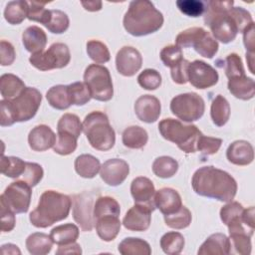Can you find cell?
I'll return each instance as SVG.
<instances>
[{"mask_svg":"<svg viewBox=\"0 0 255 255\" xmlns=\"http://www.w3.org/2000/svg\"><path fill=\"white\" fill-rule=\"evenodd\" d=\"M204 23L212 32L215 40L223 44L232 42L239 32L249 26L253 20L251 14L242 7H233L231 1H207Z\"/></svg>","mask_w":255,"mask_h":255,"instance_id":"cell-1","label":"cell"},{"mask_svg":"<svg viewBox=\"0 0 255 255\" xmlns=\"http://www.w3.org/2000/svg\"><path fill=\"white\" fill-rule=\"evenodd\" d=\"M191 185L200 196L230 202L236 195V180L226 171L212 165L198 168L192 175Z\"/></svg>","mask_w":255,"mask_h":255,"instance_id":"cell-2","label":"cell"},{"mask_svg":"<svg viewBox=\"0 0 255 255\" xmlns=\"http://www.w3.org/2000/svg\"><path fill=\"white\" fill-rule=\"evenodd\" d=\"M126 31L141 37L158 31L163 24V16L148 0H134L129 3L123 20Z\"/></svg>","mask_w":255,"mask_h":255,"instance_id":"cell-3","label":"cell"},{"mask_svg":"<svg viewBox=\"0 0 255 255\" xmlns=\"http://www.w3.org/2000/svg\"><path fill=\"white\" fill-rule=\"evenodd\" d=\"M71 206L70 196L55 190H46L41 194L37 207L30 213V222L35 227L47 228L55 222L66 219Z\"/></svg>","mask_w":255,"mask_h":255,"instance_id":"cell-4","label":"cell"},{"mask_svg":"<svg viewBox=\"0 0 255 255\" xmlns=\"http://www.w3.org/2000/svg\"><path fill=\"white\" fill-rule=\"evenodd\" d=\"M42 102L41 93L32 87H26L22 93L12 100H2L1 127L12 126L14 123L27 122L35 117Z\"/></svg>","mask_w":255,"mask_h":255,"instance_id":"cell-5","label":"cell"},{"mask_svg":"<svg viewBox=\"0 0 255 255\" xmlns=\"http://www.w3.org/2000/svg\"><path fill=\"white\" fill-rule=\"evenodd\" d=\"M82 124L83 131L95 149L106 151L115 145L116 133L105 113L92 112L85 117Z\"/></svg>","mask_w":255,"mask_h":255,"instance_id":"cell-6","label":"cell"},{"mask_svg":"<svg viewBox=\"0 0 255 255\" xmlns=\"http://www.w3.org/2000/svg\"><path fill=\"white\" fill-rule=\"evenodd\" d=\"M161 136L173 143L186 153L197 150V141L202 132L194 125H184L181 122L168 118L158 124Z\"/></svg>","mask_w":255,"mask_h":255,"instance_id":"cell-7","label":"cell"},{"mask_svg":"<svg viewBox=\"0 0 255 255\" xmlns=\"http://www.w3.org/2000/svg\"><path fill=\"white\" fill-rule=\"evenodd\" d=\"M175 45L181 48L192 47L200 56L211 59L218 51L217 41L203 28L192 27L180 32L175 39Z\"/></svg>","mask_w":255,"mask_h":255,"instance_id":"cell-8","label":"cell"},{"mask_svg":"<svg viewBox=\"0 0 255 255\" xmlns=\"http://www.w3.org/2000/svg\"><path fill=\"white\" fill-rule=\"evenodd\" d=\"M84 83L91 92L93 99L108 102L113 98L114 88L110 71L99 64L89 65L84 73Z\"/></svg>","mask_w":255,"mask_h":255,"instance_id":"cell-9","label":"cell"},{"mask_svg":"<svg viewBox=\"0 0 255 255\" xmlns=\"http://www.w3.org/2000/svg\"><path fill=\"white\" fill-rule=\"evenodd\" d=\"M170 111L179 120L191 123L203 116L205 104L203 99L196 93L179 94L171 100Z\"/></svg>","mask_w":255,"mask_h":255,"instance_id":"cell-10","label":"cell"},{"mask_svg":"<svg viewBox=\"0 0 255 255\" xmlns=\"http://www.w3.org/2000/svg\"><path fill=\"white\" fill-rule=\"evenodd\" d=\"M71 60L68 46L64 43H54L47 51L32 54L29 62L40 71H50L66 67Z\"/></svg>","mask_w":255,"mask_h":255,"instance_id":"cell-11","label":"cell"},{"mask_svg":"<svg viewBox=\"0 0 255 255\" xmlns=\"http://www.w3.org/2000/svg\"><path fill=\"white\" fill-rule=\"evenodd\" d=\"M32 187L24 180L11 182L0 196L3 201L14 213H26L30 206Z\"/></svg>","mask_w":255,"mask_h":255,"instance_id":"cell-12","label":"cell"},{"mask_svg":"<svg viewBox=\"0 0 255 255\" xmlns=\"http://www.w3.org/2000/svg\"><path fill=\"white\" fill-rule=\"evenodd\" d=\"M96 194L94 191H83L72 197L73 217L83 231H91L94 227L93 203Z\"/></svg>","mask_w":255,"mask_h":255,"instance_id":"cell-13","label":"cell"},{"mask_svg":"<svg viewBox=\"0 0 255 255\" xmlns=\"http://www.w3.org/2000/svg\"><path fill=\"white\" fill-rule=\"evenodd\" d=\"M219 79L217 71L209 64L195 60L187 68V82L196 89H207L217 84Z\"/></svg>","mask_w":255,"mask_h":255,"instance_id":"cell-14","label":"cell"},{"mask_svg":"<svg viewBox=\"0 0 255 255\" xmlns=\"http://www.w3.org/2000/svg\"><path fill=\"white\" fill-rule=\"evenodd\" d=\"M142 65L140 53L133 47L124 46L116 56V67L118 72L125 77H132L139 71Z\"/></svg>","mask_w":255,"mask_h":255,"instance_id":"cell-15","label":"cell"},{"mask_svg":"<svg viewBox=\"0 0 255 255\" xmlns=\"http://www.w3.org/2000/svg\"><path fill=\"white\" fill-rule=\"evenodd\" d=\"M129 173L128 163L121 158H112L103 163L100 169L101 178L110 186L122 184Z\"/></svg>","mask_w":255,"mask_h":255,"instance_id":"cell-16","label":"cell"},{"mask_svg":"<svg viewBox=\"0 0 255 255\" xmlns=\"http://www.w3.org/2000/svg\"><path fill=\"white\" fill-rule=\"evenodd\" d=\"M152 211L153 209L148 206L134 203L126 213L123 225L130 231H145L150 225Z\"/></svg>","mask_w":255,"mask_h":255,"instance_id":"cell-17","label":"cell"},{"mask_svg":"<svg viewBox=\"0 0 255 255\" xmlns=\"http://www.w3.org/2000/svg\"><path fill=\"white\" fill-rule=\"evenodd\" d=\"M130 193L135 204L145 205L153 210L155 209V188L149 178L144 176L135 177L130 184Z\"/></svg>","mask_w":255,"mask_h":255,"instance_id":"cell-18","label":"cell"},{"mask_svg":"<svg viewBox=\"0 0 255 255\" xmlns=\"http://www.w3.org/2000/svg\"><path fill=\"white\" fill-rule=\"evenodd\" d=\"M160 102L152 95L140 96L134 103V113L136 117L146 124L156 122L160 116Z\"/></svg>","mask_w":255,"mask_h":255,"instance_id":"cell-19","label":"cell"},{"mask_svg":"<svg viewBox=\"0 0 255 255\" xmlns=\"http://www.w3.org/2000/svg\"><path fill=\"white\" fill-rule=\"evenodd\" d=\"M57 135L52 128L46 125L36 126L28 135V143L35 151H44L54 146Z\"/></svg>","mask_w":255,"mask_h":255,"instance_id":"cell-20","label":"cell"},{"mask_svg":"<svg viewBox=\"0 0 255 255\" xmlns=\"http://www.w3.org/2000/svg\"><path fill=\"white\" fill-rule=\"evenodd\" d=\"M154 205L163 215L176 212L182 206V200L179 193L172 188L163 187L154 194Z\"/></svg>","mask_w":255,"mask_h":255,"instance_id":"cell-21","label":"cell"},{"mask_svg":"<svg viewBox=\"0 0 255 255\" xmlns=\"http://www.w3.org/2000/svg\"><path fill=\"white\" fill-rule=\"evenodd\" d=\"M226 156L228 161L235 165H248L254 159V149L246 140H235L228 146Z\"/></svg>","mask_w":255,"mask_h":255,"instance_id":"cell-22","label":"cell"},{"mask_svg":"<svg viewBox=\"0 0 255 255\" xmlns=\"http://www.w3.org/2000/svg\"><path fill=\"white\" fill-rule=\"evenodd\" d=\"M198 255H227L231 253L229 238L222 233L211 234L198 249Z\"/></svg>","mask_w":255,"mask_h":255,"instance_id":"cell-23","label":"cell"},{"mask_svg":"<svg viewBox=\"0 0 255 255\" xmlns=\"http://www.w3.org/2000/svg\"><path fill=\"white\" fill-rule=\"evenodd\" d=\"M227 87L229 92L239 100L248 101L255 95L254 80L246 75L236 76L228 79Z\"/></svg>","mask_w":255,"mask_h":255,"instance_id":"cell-24","label":"cell"},{"mask_svg":"<svg viewBox=\"0 0 255 255\" xmlns=\"http://www.w3.org/2000/svg\"><path fill=\"white\" fill-rule=\"evenodd\" d=\"M22 42L25 49L31 54L43 52L47 44V35L38 26L28 27L22 34Z\"/></svg>","mask_w":255,"mask_h":255,"instance_id":"cell-25","label":"cell"},{"mask_svg":"<svg viewBox=\"0 0 255 255\" xmlns=\"http://www.w3.org/2000/svg\"><path fill=\"white\" fill-rule=\"evenodd\" d=\"M121 225L122 223L119 216L116 215H105L95 220L97 233L99 237L106 242H110L118 236Z\"/></svg>","mask_w":255,"mask_h":255,"instance_id":"cell-26","label":"cell"},{"mask_svg":"<svg viewBox=\"0 0 255 255\" xmlns=\"http://www.w3.org/2000/svg\"><path fill=\"white\" fill-rule=\"evenodd\" d=\"M53 243L50 235L35 232L27 237L26 248L32 255H46L51 251Z\"/></svg>","mask_w":255,"mask_h":255,"instance_id":"cell-27","label":"cell"},{"mask_svg":"<svg viewBox=\"0 0 255 255\" xmlns=\"http://www.w3.org/2000/svg\"><path fill=\"white\" fill-rule=\"evenodd\" d=\"M25 88L24 82L16 75L4 74L0 78V93L4 100L18 97Z\"/></svg>","mask_w":255,"mask_h":255,"instance_id":"cell-28","label":"cell"},{"mask_svg":"<svg viewBox=\"0 0 255 255\" xmlns=\"http://www.w3.org/2000/svg\"><path fill=\"white\" fill-rule=\"evenodd\" d=\"M75 170L84 178H93L101 169L100 160L92 154H81L75 159Z\"/></svg>","mask_w":255,"mask_h":255,"instance_id":"cell-29","label":"cell"},{"mask_svg":"<svg viewBox=\"0 0 255 255\" xmlns=\"http://www.w3.org/2000/svg\"><path fill=\"white\" fill-rule=\"evenodd\" d=\"M46 99L51 107L57 110H67L72 105L69 88L66 85H57L50 88Z\"/></svg>","mask_w":255,"mask_h":255,"instance_id":"cell-30","label":"cell"},{"mask_svg":"<svg viewBox=\"0 0 255 255\" xmlns=\"http://www.w3.org/2000/svg\"><path fill=\"white\" fill-rule=\"evenodd\" d=\"M122 139L125 146L132 149H138L142 148L146 144L148 134L144 128L138 126H131L124 130Z\"/></svg>","mask_w":255,"mask_h":255,"instance_id":"cell-31","label":"cell"},{"mask_svg":"<svg viewBox=\"0 0 255 255\" xmlns=\"http://www.w3.org/2000/svg\"><path fill=\"white\" fill-rule=\"evenodd\" d=\"M79 228L73 223H66L54 227L50 236L54 243L58 245H66L76 242L79 237Z\"/></svg>","mask_w":255,"mask_h":255,"instance_id":"cell-32","label":"cell"},{"mask_svg":"<svg viewBox=\"0 0 255 255\" xmlns=\"http://www.w3.org/2000/svg\"><path fill=\"white\" fill-rule=\"evenodd\" d=\"M210 116L213 124L217 127H223L230 117V105L221 95H217L211 104Z\"/></svg>","mask_w":255,"mask_h":255,"instance_id":"cell-33","label":"cell"},{"mask_svg":"<svg viewBox=\"0 0 255 255\" xmlns=\"http://www.w3.org/2000/svg\"><path fill=\"white\" fill-rule=\"evenodd\" d=\"M119 252L123 255H149L151 248L149 244L140 238L128 237L124 239L118 248Z\"/></svg>","mask_w":255,"mask_h":255,"instance_id":"cell-34","label":"cell"},{"mask_svg":"<svg viewBox=\"0 0 255 255\" xmlns=\"http://www.w3.org/2000/svg\"><path fill=\"white\" fill-rule=\"evenodd\" d=\"M28 1L17 0L9 2L4 10L5 20L12 25L21 24L28 14Z\"/></svg>","mask_w":255,"mask_h":255,"instance_id":"cell-35","label":"cell"},{"mask_svg":"<svg viewBox=\"0 0 255 255\" xmlns=\"http://www.w3.org/2000/svg\"><path fill=\"white\" fill-rule=\"evenodd\" d=\"M121 208L119 202L111 196H100L97 198L94 204L93 218L95 220L105 215H116L120 216Z\"/></svg>","mask_w":255,"mask_h":255,"instance_id":"cell-36","label":"cell"},{"mask_svg":"<svg viewBox=\"0 0 255 255\" xmlns=\"http://www.w3.org/2000/svg\"><path fill=\"white\" fill-rule=\"evenodd\" d=\"M184 237L179 232L170 231L162 235L160 238V247L165 254H179L184 247Z\"/></svg>","mask_w":255,"mask_h":255,"instance_id":"cell-37","label":"cell"},{"mask_svg":"<svg viewBox=\"0 0 255 255\" xmlns=\"http://www.w3.org/2000/svg\"><path fill=\"white\" fill-rule=\"evenodd\" d=\"M0 166L2 174L11 178H19L26 169V161L16 156H5L2 154Z\"/></svg>","mask_w":255,"mask_h":255,"instance_id":"cell-38","label":"cell"},{"mask_svg":"<svg viewBox=\"0 0 255 255\" xmlns=\"http://www.w3.org/2000/svg\"><path fill=\"white\" fill-rule=\"evenodd\" d=\"M178 169V162L170 156H159L152 163L153 173L160 178L172 177Z\"/></svg>","mask_w":255,"mask_h":255,"instance_id":"cell-39","label":"cell"},{"mask_svg":"<svg viewBox=\"0 0 255 255\" xmlns=\"http://www.w3.org/2000/svg\"><path fill=\"white\" fill-rule=\"evenodd\" d=\"M78 137L72 133L65 131H58L57 140L53 146L56 153L60 155H68L73 153L77 148Z\"/></svg>","mask_w":255,"mask_h":255,"instance_id":"cell-40","label":"cell"},{"mask_svg":"<svg viewBox=\"0 0 255 255\" xmlns=\"http://www.w3.org/2000/svg\"><path fill=\"white\" fill-rule=\"evenodd\" d=\"M191 212L185 206H181L179 210L172 214L164 215L165 224L173 229H183L189 226L191 223Z\"/></svg>","mask_w":255,"mask_h":255,"instance_id":"cell-41","label":"cell"},{"mask_svg":"<svg viewBox=\"0 0 255 255\" xmlns=\"http://www.w3.org/2000/svg\"><path fill=\"white\" fill-rule=\"evenodd\" d=\"M87 53L89 57L98 64L107 63L111 59L107 45L99 40H90L87 42Z\"/></svg>","mask_w":255,"mask_h":255,"instance_id":"cell-42","label":"cell"},{"mask_svg":"<svg viewBox=\"0 0 255 255\" xmlns=\"http://www.w3.org/2000/svg\"><path fill=\"white\" fill-rule=\"evenodd\" d=\"M58 131H65L79 137L83 131V124L78 116L74 114H65L61 117L57 124Z\"/></svg>","mask_w":255,"mask_h":255,"instance_id":"cell-43","label":"cell"},{"mask_svg":"<svg viewBox=\"0 0 255 255\" xmlns=\"http://www.w3.org/2000/svg\"><path fill=\"white\" fill-rule=\"evenodd\" d=\"M68 88L72 105L84 106L92 99L89 88L83 82H75L68 85Z\"/></svg>","mask_w":255,"mask_h":255,"instance_id":"cell-44","label":"cell"},{"mask_svg":"<svg viewBox=\"0 0 255 255\" xmlns=\"http://www.w3.org/2000/svg\"><path fill=\"white\" fill-rule=\"evenodd\" d=\"M70 20L68 15L61 10H51V17L45 27L54 34H62L69 28Z\"/></svg>","mask_w":255,"mask_h":255,"instance_id":"cell-45","label":"cell"},{"mask_svg":"<svg viewBox=\"0 0 255 255\" xmlns=\"http://www.w3.org/2000/svg\"><path fill=\"white\" fill-rule=\"evenodd\" d=\"M46 3H41L37 1H29L27 18L31 21L39 22L44 26L49 22L51 17V10L45 8Z\"/></svg>","mask_w":255,"mask_h":255,"instance_id":"cell-46","label":"cell"},{"mask_svg":"<svg viewBox=\"0 0 255 255\" xmlns=\"http://www.w3.org/2000/svg\"><path fill=\"white\" fill-rule=\"evenodd\" d=\"M137 83L144 90H156L161 85V76L154 69H145L138 75Z\"/></svg>","mask_w":255,"mask_h":255,"instance_id":"cell-47","label":"cell"},{"mask_svg":"<svg viewBox=\"0 0 255 255\" xmlns=\"http://www.w3.org/2000/svg\"><path fill=\"white\" fill-rule=\"evenodd\" d=\"M177 8L189 17H199L205 12L206 4L200 0H177Z\"/></svg>","mask_w":255,"mask_h":255,"instance_id":"cell-48","label":"cell"},{"mask_svg":"<svg viewBox=\"0 0 255 255\" xmlns=\"http://www.w3.org/2000/svg\"><path fill=\"white\" fill-rule=\"evenodd\" d=\"M160 59L165 67L171 69L183 60L182 50L176 45L166 46L160 51Z\"/></svg>","mask_w":255,"mask_h":255,"instance_id":"cell-49","label":"cell"},{"mask_svg":"<svg viewBox=\"0 0 255 255\" xmlns=\"http://www.w3.org/2000/svg\"><path fill=\"white\" fill-rule=\"evenodd\" d=\"M44 170L42 166L36 162H28L26 161V169L22 176L20 177L21 180L27 182L31 187L37 185L41 179L43 178Z\"/></svg>","mask_w":255,"mask_h":255,"instance_id":"cell-50","label":"cell"},{"mask_svg":"<svg viewBox=\"0 0 255 255\" xmlns=\"http://www.w3.org/2000/svg\"><path fill=\"white\" fill-rule=\"evenodd\" d=\"M229 240L231 247L234 248V252L242 255H248L251 253V237L246 234L234 233L229 234Z\"/></svg>","mask_w":255,"mask_h":255,"instance_id":"cell-51","label":"cell"},{"mask_svg":"<svg viewBox=\"0 0 255 255\" xmlns=\"http://www.w3.org/2000/svg\"><path fill=\"white\" fill-rule=\"evenodd\" d=\"M224 63H225V75L228 79L236 76L245 75L242 60L236 53L229 54L226 57Z\"/></svg>","mask_w":255,"mask_h":255,"instance_id":"cell-52","label":"cell"},{"mask_svg":"<svg viewBox=\"0 0 255 255\" xmlns=\"http://www.w3.org/2000/svg\"><path fill=\"white\" fill-rule=\"evenodd\" d=\"M222 144V139L212 136H205L203 134L200 135L197 141V150H199L202 154L209 155L216 153Z\"/></svg>","mask_w":255,"mask_h":255,"instance_id":"cell-53","label":"cell"},{"mask_svg":"<svg viewBox=\"0 0 255 255\" xmlns=\"http://www.w3.org/2000/svg\"><path fill=\"white\" fill-rule=\"evenodd\" d=\"M244 208L241 203L237 201H230L220 209V218L222 222L227 225L234 217L240 215Z\"/></svg>","mask_w":255,"mask_h":255,"instance_id":"cell-54","label":"cell"},{"mask_svg":"<svg viewBox=\"0 0 255 255\" xmlns=\"http://www.w3.org/2000/svg\"><path fill=\"white\" fill-rule=\"evenodd\" d=\"M0 215H1V231L9 232L13 230L16 223L15 213L3 201H0Z\"/></svg>","mask_w":255,"mask_h":255,"instance_id":"cell-55","label":"cell"},{"mask_svg":"<svg viewBox=\"0 0 255 255\" xmlns=\"http://www.w3.org/2000/svg\"><path fill=\"white\" fill-rule=\"evenodd\" d=\"M189 63V61L183 59L179 64L170 69V75L174 83L178 85L187 83V68Z\"/></svg>","mask_w":255,"mask_h":255,"instance_id":"cell-56","label":"cell"},{"mask_svg":"<svg viewBox=\"0 0 255 255\" xmlns=\"http://www.w3.org/2000/svg\"><path fill=\"white\" fill-rule=\"evenodd\" d=\"M0 63L2 66H9L13 64L16 58V53L13 45L10 42L5 40L0 42Z\"/></svg>","mask_w":255,"mask_h":255,"instance_id":"cell-57","label":"cell"},{"mask_svg":"<svg viewBox=\"0 0 255 255\" xmlns=\"http://www.w3.org/2000/svg\"><path fill=\"white\" fill-rule=\"evenodd\" d=\"M254 22H252L249 26H247L243 33V42L244 46L248 53H254L255 48V37H254Z\"/></svg>","mask_w":255,"mask_h":255,"instance_id":"cell-58","label":"cell"},{"mask_svg":"<svg viewBox=\"0 0 255 255\" xmlns=\"http://www.w3.org/2000/svg\"><path fill=\"white\" fill-rule=\"evenodd\" d=\"M82 253V249L81 246L74 242V243H70V244H66V245H59L56 254L60 255V254H81Z\"/></svg>","mask_w":255,"mask_h":255,"instance_id":"cell-59","label":"cell"},{"mask_svg":"<svg viewBox=\"0 0 255 255\" xmlns=\"http://www.w3.org/2000/svg\"><path fill=\"white\" fill-rule=\"evenodd\" d=\"M81 4L84 6V8L88 11L95 12L102 9V2L101 1H82Z\"/></svg>","mask_w":255,"mask_h":255,"instance_id":"cell-60","label":"cell"},{"mask_svg":"<svg viewBox=\"0 0 255 255\" xmlns=\"http://www.w3.org/2000/svg\"><path fill=\"white\" fill-rule=\"evenodd\" d=\"M1 252L4 255H6V254H21V251L18 248V246L11 244V243L3 244L1 246Z\"/></svg>","mask_w":255,"mask_h":255,"instance_id":"cell-61","label":"cell"},{"mask_svg":"<svg viewBox=\"0 0 255 255\" xmlns=\"http://www.w3.org/2000/svg\"><path fill=\"white\" fill-rule=\"evenodd\" d=\"M246 60H247V64L249 67V70L252 74H254V69H253V64H254V53H246Z\"/></svg>","mask_w":255,"mask_h":255,"instance_id":"cell-62","label":"cell"}]
</instances>
